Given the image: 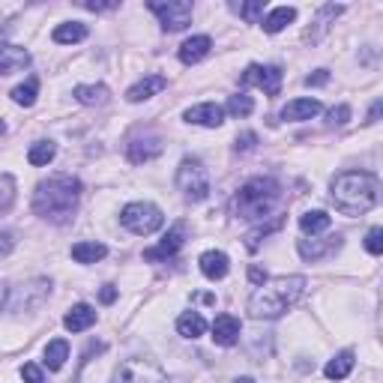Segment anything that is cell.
<instances>
[{"instance_id": "obj_36", "label": "cell", "mask_w": 383, "mask_h": 383, "mask_svg": "<svg viewBox=\"0 0 383 383\" xmlns=\"http://www.w3.org/2000/svg\"><path fill=\"white\" fill-rule=\"evenodd\" d=\"M240 15L249 21V25H257V18L264 15V0H252V4H243V6H240Z\"/></svg>"}, {"instance_id": "obj_19", "label": "cell", "mask_w": 383, "mask_h": 383, "mask_svg": "<svg viewBox=\"0 0 383 383\" xmlns=\"http://www.w3.org/2000/svg\"><path fill=\"white\" fill-rule=\"evenodd\" d=\"M93 323H96V309L87 306V302H78V306H72L69 314L63 318V326H66L69 332H84V330H90Z\"/></svg>"}, {"instance_id": "obj_13", "label": "cell", "mask_w": 383, "mask_h": 383, "mask_svg": "<svg viewBox=\"0 0 383 383\" xmlns=\"http://www.w3.org/2000/svg\"><path fill=\"white\" fill-rule=\"evenodd\" d=\"M186 120L195 123V126H207V129H216L224 123V108L216 102H204V105H195L186 111Z\"/></svg>"}, {"instance_id": "obj_9", "label": "cell", "mask_w": 383, "mask_h": 383, "mask_svg": "<svg viewBox=\"0 0 383 383\" xmlns=\"http://www.w3.org/2000/svg\"><path fill=\"white\" fill-rule=\"evenodd\" d=\"M48 294H51V281L48 278H33V281H27V285H21L15 290L9 309H13V311H33V309L42 306V300Z\"/></svg>"}, {"instance_id": "obj_11", "label": "cell", "mask_w": 383, "mask_h": 383, "mask_svg": "<svg viewBox=\"0 0 383 383\" xmlns=\"http://www.w3.org/2000/svg\"><path fill=\"white\" fill-rule=\"evenodd\" d=\"M183 243H186V224L180 222V224H174V228L162 236V243L156 246V249L144 252V261H165V257H174Z\"/></svg>"}, {"instance_id": "obj_12", "label": "cell", "mask_w": 383, "mask_h": 383, "mask_svg": "<svg viewBox=\"0 0 383 383\" xmlns=\"http://www.w3.org/2000/svg\"><path fill=\"white\" fill-rule=\"evenodd\" d=\"M159 153H162V138H156V135H144V138H135V141L129 144V150H126L129 162H135V165L150 162V159H156Z\"/></svg>"}, {"instance_id": "obj_20", "label": "cell", "mask_w": 383, "mask_h": 383, "mask_svg": "<svg viewBox=\"0 0 383 383\" xmlns=\"http://www.w3.org/2000/svg\"><path fill=\"white\" fill-rule=\"evenodd\" d=\"M210 48H213V39L210 36H192V39H186L183 45H180V60H183L186 66H192V63H198V60H204L207 54H210Z\"/></svg>"}, {"instance_id": "obj_38", "label": "cell", "mask_w": 383, "mask_h": 383, "mask_svg": "<svg viewBox=\"0 0 383 383\" xmlns=\"http://www.w3.org/2000/svg\"><path fill=\"white\" fill-rule=\"evenodd\" d=\"M21 377H25V383H45L42 368H39V365H33V363H27L25 368H21Z\"/></svg>"}, {"instance_id": "obj_5", "label": "cell", "mask_w": 383, "mask_h": 383, "mask_svg": "<svg viewBox=\"0 0 383 383\" xmlns=\"http://www.w3.org/2000/svg\"><path fill=\"white\" fill-rule=\"evenodd\" d=\"M120 222H123V228H129L132 234L150 236V234H156L165 224V216H162L159 207L150 204V201H135V204L123 207Z\"/></svg>"}, {"instance_id": "obj_15", "label": "cell", "mask_w": 383, "mask_h": 383, "mask_svg": "<svg viewBox=\"0 0 383 383\" xmlns=\"http://www.w3.org/2000/svg\"><path fill=\"white\" fill-rule=\"evenodd\" d=\"M213 339L222 347L236 344L240 342V321H236L234 314H219V318L213 321Z\"/></svg>"}, {"instance_id": "obj_42", "label": "cell", "mask_w": 383, "mask_h": 383, "mask_svg": "<svg viewBox=\"0 0 383 383\" xmlns=\"http://www.w3.org/2000/svg\"><path fill=\"white\" fill-rule=\"evenodd\" d=\"M15 249V236L13 234H0V257H6Z\"/></svg>"}, {"instance_id": "obj_25", "label": "cell", "mask_w": 383, "mask_h": 383, "mask_svg": "<svg viewBox=\"0 0 383 383\" xmlns=\"http://www.w3.org/2000/svg\"><path fill=\"white\" fill-rule=\"evenodd\" d=\"M354 363H356V356H354V351H342L335 359H330L326 363V368H323V375L330 377V380H344L347 375L354 371Z\"/></svg>"}, {"instance_id": "obj_2", "label": "cell", "mask_w": 383, "mask_h": 383, "mask_svg": "<svg viewBox=\"0 0 383 383\" xmlns=\"http://www.w3.org/2000/svg\"><path fill=\"white\" fill-rule=\"evenodd\" d=\"M380 183L368 171H344L332 180V204L344 216H365L371 207H377Z\"/></svg>"}, {"instance_id": "obj_16", "label": "cell", "mask_w": 383, "mask_h": 383, "mask_svg": "<svg viewBox=\"0 0 383 383\" xmlns=\"http://www.w3.org/2000/svg\"><path fill=\"white\" fill-rule=\"evenodd\" d=\"M165 87H168V78L165 75H147V78H141L138 84H132L126 90V99H129V102H144V99L162 93Z\"/></svg>"}, {"instance_id": "obj_27", "label": "cell", "mask_w": 383, "mask_h": 383, "mask_svg": "<svg viewBox=\"0 0 383 383\" xmlns=\"http://www.w3.org/2000/svg\"><path fill=\"white\" fill-rule=\"evenodd\" d=\"M87 39V27L81 21H66V25L54 27V42L58 45H72V42H81Z\"/></svg>"}, {"instance_id": "obj_30", "label": "cell", "mask_w": 383, "mask_h": 383, "mask_svg": "<svg viewBox=\"0 0 383 383\" xmlns=\"http://www.w3.org/2000/svg\"><path fill=\"white\" fill-rule=\"evenodd\" d=\"M54 156H58V144H51V141H36V144H33V147L27 150V162L36 165V168H42V165H48Z\"/></svg>"}, {"instance_id": "obj_40", "label": "cell", "mask_w": 383, "mask_h": 383, "mask_svg": "<svg viewBox=\"0 0 383 383\" xmlns=\"http://www.w3.org/2000/svg\"><path fill=\"white\" fill-rule=\"evenodd\" d=\"M255 144H257V135L255 132H243L240 138H236V153H246V150H255Z\"/></svg>"}, {"instance_id": "obj_7", "label": "cell", "mask_w": 383, "mask_h": 383, "mask_svg": "<svg viewBox=\"0 0 383 383\" xmlns=\"http://www.w3.org/2000/svg\"><path fill=\"white\" fill-rule=\"evenodd\" d=\"M150 13L159 15L165 30H186L192 25V4L189 0H150Z\"/></svg>"}, {"instance_id": "obj_10", "label": "cell", "mask_w": 383, "mask_h": 383, "mask_svg": "<svg viewBox=\"0 0 383 383\" xmlns=\"http://www.w3.org/2000/svg\"><path fill=\"white\" fill-rule=\"evenodd\" d=\"M243 84H257L267 96H278L281 69H278V66H257V63H252L249 69L243 72Z\"/></svg>"}, {"instance_id": "obj_1", "label": "cell", "mask_w": 383, "mask_h": 383, "mask_svg": "<svg viewBox=\"0 0 383 383\" xmlns=\"http://www.w3.org/2000/svg\"><path fill=\"white\" fill-rule=\"evenodd\" d=\"M78 201H81V183L69 174H54L42 180L33 195V210L51 224H66L75 219Z\"/></svg>"}, {"instance_id": "obj_23", "label": "cell", "mask_w": 383, "mask_h": 383, "mask_svg": "<svg viewBox=\"0 0 383 383\" xmlns=\"http://www.w3.org/2000/svg\"><path fill=\"white\" fill-rule=\"evenodd\" d=\"M105 255H108V249L102 243H96V240H84V243L72 246V257L78 264H96V261H102Z\"/></svg>"}, {"instance_id": "obj_33", "label": "cell", "mask_w": 383, "mask_h": 383, "mask_svg": "<svg viewBox=\"0 0 383 383\" xmlns=\"http://www.w3.org/2000/svg\"><path fill=\"white\" fill-rule=\"evenodd\" d=\"M15 201V180L9 174H0V213H6Z\"/></svg>"}, {"instance_id": "obj_24", "label": "cell", "mask_w": 383, "mask_h": 383, "mask_svg": "<svg viewBox=\"0 0 383 383\" xmlns=\"http://www.w3.org/2000/svg\"><path fill=\"white\" fill-rule=\"evenodd\" d=\"M294 21H297V9L294 6H276L273 13L264 18V30L267 33H281L288 25H294Z\"/></svg>"}, {"instance_id": "obj_21", "label": "cell", "mask_w": 383, "mask_h": 383, "mask_svg": "<svg viewBox=\"0 0 383 383\" xmlns=\"http://www.w3.org/2000/svg\"><path fill=\"white\" fill-rule=\"evenodd\" d=\"M321 114V102L318 99H294L281 108V120H311Z\"/></svg>"}, {"instance_id": "obj_34", "label": "cell", "mask_w": 383, "mask_h": 383, "mask_svg": "<svg viewBox=\"0 0 383 383\" xmlns=\"http://www.w3.org/2000/svg\"><path fill=\"white\" fill-rule=\"evenodd\" d=\"M344 13V6H335V4H330V6H321V13H318V18H314V25H318V30H326L332 25L335 18H339Z\"/></svg>"}, {"instance_id": "obj_41", "label": "cell", "mask_w": 383, "mask_h": 383, "mask_svg": "<svg viewBox=\"0 0 383 383\" xmlns=\"http://www.w3.org/2000/svg\"><path fill=\"white\" fill-rule=\"evenodd\" d=\"M326 81H330V72H326V69H318V72L306 75V84H309V87H323Z\"/></svg>"}, {"instance_id": "obj_4", "label": "cell", "mask_w": 383, "mask_h": 383, "mask_svg": "<svg viewBox=\"0 0 383 383\" xmlns=\"http://www.w3.org/2000/svg\"><path fill=\"white\" fill-rule=\"evenodd\" d=\"M281 201V183L273 177H255L249 180L234 198V213L240 219L261 222L267 216H273V210Z\"/></svg>"}, {"instance_id": "obj_26", "label": "cell", "mask_w": 383, "mask_h": 383, "mask_svg": "<svg viewBox=\"0 0 383 383\" xmlns=\"http://www.w3.org/2000/svg\"><path fill=\"white\" fill-rule=\"evenodd\" d=\"M72 96L81 105H105L108 102V87L105 84H78L72 90Z\"/></svg>"}, {"instance_id": "obj_14", "label": "cell", "mask_w": 383, "mask_h": 383, "mask_svg": "<svg viewBox=\"0 0 383 383\" xmlns=\"http://www.w3.org/2000/svg\"><path fill=\"white\" fill-rule=\"evenodd\" d=\"M342 246V240L339 236H330V240H300L297 243V252H300V257L302 261H321V257H326L330 252H335Z\"/></svg>"}, {"instance_id": "obj_46", "label": "cell", "mask_w": 383, "mask_h": 383, "mask_svg": "<svg viewBox=\"0 0 383 383\" xmlns=\"http://www.w3.org/2000/svg\"><path fill=\"white\" fill-rule=\"evenodd\" d=\"M377 117H380V99L375 105H371V114H368V123H377Z\"/></svg>"}, {"instance_id": "obj_35", "label": "cell", "mask_w": 383, "mask_h": 383, "mask_svg": "<svg viewBox=\"0 0 383 383\" xmlns=\"http://www.w3.org/2000/svg\"><path fill=\"white\" fill-rule=\"evenodd\" d=\"M278 228H281V219H278V222H273V224H261V228H255L249 236H246V246H249V249L255 252L257 246H261L264 236H267V234H273V231H278Z\"/></svg>"}, {"instance_id": "obj_29", "label": "cell", "mask_w": 383, "mask_h": 383, "mask_svg": "<svg viewBox=\"0 0 383 383\" xmlns=\"http://www.w3.org/2000/svg\"><path fill=\"white\" fill-rule=\"evenodd\" d=\"M66 359H69V344H66L63 339L48 342V347H45V365H48L51 371H60Z\"/></svg>"}, {"instance_id": "obj_3", "label": "cell", "mask_w": 383, "mask_h": 383, "mask_svg": "<svg viewBox=\"0 0 383 383\" xmlns=\"http://www.w3.org/2000/svg\"><path fill=\"white\" fill-rule=\"evenodd\" d=\"M302 290H306V278L302 276H281V278H273V281H264L249 300V314L255 321L281 318L288 309L297 306Z\"/></svg>"}, {"instance_id": "obj_48", "label": "cell", "mask_w": 383, "mask_h": 383, "mask_svg": "<svg viewBox=\"0 0 383 383\" xmlns=\"http://www.w3.org/2000/svg\"><path fill=\"white\" fill-rule=\"evenodd\" d=\"M234 383H255L252 377H240V380H234Z\"/></svg>"}, {"instance_id": "obj_49", "label": "cell", "mask_w": 383, "mask_h": 383, "mask_svg": "<svg viewBox=\"0 0 383 383\" xmlns=\"http://www.w3.org/2000/svg\"><path fill=\"white\" fill-rule=\"evenodd\" d=\"M4 132H6V123H4V120H0V135H4Z\"/></svg>"}, {"instance_id": "obj_39", "label": "cell", "mask_w": 383, "mask_h": 383, "mask_svg": "<svg viewBox=\"0 0 383 383\" xmlns=\"http://www.w3.org/2000/svg\"><path fill=\"white\" fill-rule=\"evenodd\" d=\"M347 120H351V108H347V105H339V108L330 111V123H332V126H344Z\"/></svg>"}, {"instance_id": "obj_43", "label": "cell", "mask_w": 383, "mask_h": 383, "mask_svg": "<svg viewBox=\"0 0 383 383\" xmlns=\"http://www.w3.org/2000/svg\"><path fill=\"white\" fill-rule=\"evenodd\" d=\"M99 300H102L105 306H111V302L117 300V288H114V285H105L102 290H99Z\"/></svg>"}, {"instance_id": "obj_8", "label": "cell", "mask_w": 383, "mask_h": 383, "mask_svg": "<svg viewBox=\"0 0 383 383\" xmlns=\"http://www.w3.org/2000/svg\"><path fill=\"white\" fill-rule=\"evenodd\" d=\"M114 383H171L168 375L159 368L147 363V359H129L114 371Z\"/></svg>"}, {"instance_id": "obj_47", "label": "cell", "mask_w": 383, "mask_h": 383, "mask_svg": "<svg viewBox=\"0 0 383 383\" xmlns=\"http://www.w3.org/2000/svg\"><path fill=\"white\" fill-rule=\"evenodd\" d=\"M6 285H4V281H0V311H4V306H6Z\"/></svg>"}, {"instance_id": "obj_31", "label": "cell", "mask_w": 383, "mask_h": 383, "mask_svg": "<svg viewBox=\"0 0 383 383\" xmlns=\"http://www.w3.org/2000/svg\"><path fill=\"white\" fill-rule=\"evenodd\" d=\"M36 93H39V81H36V78H27L25 84H18V87L13 90V102L30 108L33 102H36Z\"/></svg>"}, {"instance_id": "obj_22", "label": "cell", "mask_w": 383, "mask_h": 383, "mask_svg": "<svg viewBox=\"0 0 383 383\" xmlns=\"http://www.w3.org/2000/svg\"><path fill=\"white\" fill-rule=\"evenodd\" d=\"M177 332L183 335V339H201V335L207 332V321H204V314H198V311H186V314H180V318H177Z\"/></svg>"}, {"instance_id": "obj_18", "label": "cell", "mask_w": 383, "mask_h": 383, "mask_svg": "<svg viewBox=\"0 0 383 383\" xmlns=\"http://www.w3.org/2000/svg\"><path fill=\"white\" fill-rule=\"evenodd\" d=\"M198 264H201V273H204L207 278H213V281H219V278H224L228 276V269H231V261H228V255L224 252H204L198 257Z\"/></svg>"}, {"instance_id": "obj_32", "label": "cell", "mask_w": 383, "mask_h": 383, "mask_svg": "<svg viewBox=\"0 0 383 383\" xmlns=\"http://www.w3.org/2000/svg\"><path fill=\"white\" fill-rule=\"evenodd\" d=\"M228 111L234 117H249L252 111H255V102H252V96H246V93H236L228 99Z\"/></svg>"}, {"instance_id": "obj_28", "label": "cell", "mask_w": 383, "mask_h": 383, "mask_svg": "<svg viewBox=\"0 0 383 383\" xmlns=\"http://www.w3.org/2000/svg\"><path fill=\"white\" fill-rule=\"evenodd\" d=\"M330 216H326L323 210H309V213H302L300 216V228H302V234H323L326 228H330Z\"/></svg>"}, {"instance_id": "obj_45", "label": "cell", "mask_w": 383, "mask_h": 383, "mask_svg": "<svg viewBox=\"0 0 383 383\" xmlns=\"http://www.w3.org/2000/svg\"><path fill=\"white\" fill-rule=\"evenodd\" d=\"M84 6H87V9H93V13H99V9H114L117 4H93V0H87Z\"/></svg>"}, {"instance_id": "obj_44", "label": "cell", "mask_w": 383, "mask_h": 383, "mask_svg": "<svg viewBox=\"0 0 383 383\" xmlns=\"http://www.w3.org/2000/svg\"><path fill=\"white\" fill-rule=\"evenodd\" d=\"M249 278H252V285H257V288H261L264 281H267V273H264L261 267H249Z\"/></svg>"}, {"instance_id": "obj_37", "label": "cell", "mask_w": 383, "mask_h": 383, "mask_svg": "<svg viewBox=\"0 0 383 383\" xmlns=\"http://www.w3.org/2000/svg\"><path fill=\"white\" fill-rule=\"evenodd\" d=\"M365 249H368V255H380V252H383V228H371V231H368Z\"/></svg>"}, {"instance_id": "obj_17", "label": "cell", "mask_w": 383, "mask_h": 383, "mask_svg": "<svg viewBox=\"0 0 383 383\" xmlns=\"http://www.w3.org/2000/svg\"><path fill=\"white\" fill-rule=\"evenodd\" d=\"M30 66V54L18 45H4L0 48V75H13V72H21Z\"/></svg>"}, {"instance_id": "obj_6", "label": "cell", "mask_w": 383, "mask_h": 383, "mask_svg": "<svg viewBox=\"0 0 383 383\" xmlns=\"http://www.w3.org/2000/svg\"><path fill=\"white\" fill-rule=\"evenodd\" d=\"M177 189L183 192L189 201H204L210 195V174H207L204 162L186 156L177 168Z\"/></svg>"}]
</instances>
